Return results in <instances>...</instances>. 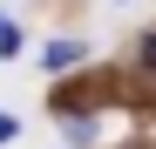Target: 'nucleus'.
<instances>
[{
	"instance_id": "f257e3e1",
	"label": "nucleus",
	"mask_w": 156,
	"mask_h": 149,
	"mask_svg": "<svg viewBox=\"0 0 156 149\" xmlns=\"http://www.w3.org/2000/svg\"><path fill=\"white\" fill-rule=\"evenodd\" d=\"M75 61H82V41H48L41 47V68L48 74H55V68H75Z\"/></svg>"
},
{
	"instance_id": "f03ea898",
	"label": "nucleus",
	"mask_w": 156,
	"mask_h": 149,
	"mask_svg": "<svg viewBox=\"0 0 156 149\" xmlns=\"http://www.w3.org/2000/svg\"><path fill=\"white\" fill-rule=\"evenodd\" d=\"M0 54H20V34H14V20L0 14Z\"/></svg>"
},
{
	"instance_id": "7ed1b4c3",
	"label": "nucleus",
	"mask_w": 156,
	"mask_h": 149,
	"mask_svg": "<svg viewBox=\"0 0 156 149\" xmlns=\"http://www.w3.org/2000/svg\"><path fill=\"white\" fill-rule=\"evenodd\" d=\"M14 136H20V122H14V115H0V142H14Z\"/></svg>"
},
{
	"instance_id": "20e7f679",
	"label": "nucleus",
	"mask_w": 156,
	"mask_h": 149,
	"mask_svg": "<svg viewBox=\"0 0 156 149\" xmlns=\"http://www.w3.org/2000/svg\"><path fill=\"white\" fill-rule=\"evenodd\" d=\"M143 61H156V34H149V41H143Z\"/></svg>"
}]
</instances>
